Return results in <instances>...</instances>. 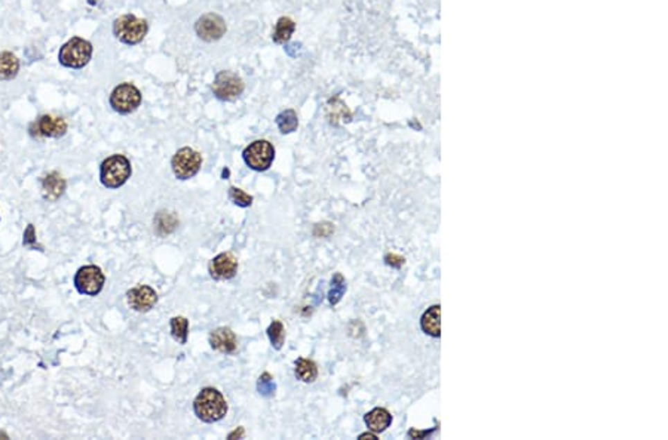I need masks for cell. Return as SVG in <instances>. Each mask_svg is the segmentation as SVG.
Masks as SVG:
<instances>
[{"instance_id":"7402d4cb","label":"cell","mask_w":668,"mask_h":440,"mask_svg":"<svg viewBox=\"0 0 668 440\" xmlns=\"http://www.w3.org/2000/svg\"><path fill=\"white\" fill-rule=\"evenodd\" d=\"M276 125H278L279 131L283 134L295 132L299 127L297 113L295 110H285L283 113H279L278 118H276Z\"/></svg>"},{"instance_id":"83f0119b","label":"cell","mask_w":668,"mask_h":440,"mask_svg":"<svg viewBox=\"0 0 668 440\" xmlns=\"http://www.w3.org/2000/svg\"><path fill=\"white\" fill-rule=\"evenodd\" d=\"M229 199H231L235 205L241 208H248L253 203V196H249L248 193L241 190V188H236V187L229 188Z\"/></svg>"},{"instance_id":"d4e9b609","label":"cell","mask_w":668,"mask_h":440,"mask_svg":"<svg viewBox=\"0 0 668 440\" xmlns=\"http://www.w3.org/2000/svg\"><path fill=\"white\" fill-rule=\"evenodd\" d=\"M267 337L276 350H281L285 341V328L281 320H274L267 328Z\"/></svg>"},{"instance_id":"1f68e13d","label":"cell","mask_w":668,"mask_h":440,"mask_svg":"<svg viewBox=\"0 0 668 440\" xmlns=\"http://www.w3.org/2000/svg\"><path fill=\"white\" fill-rule=\"evenodd\" d=\"M243 434H244V430H243V428H241V430H239V433H238V430H235L234 433L229 434V439H234L235 436H238V437H239V436H243Z\"/></svg>"},{"instance_id":"4dcf8cb0","label":"cell","mask_w":668,"mask_h":440,"mask_svg":"<svg viewBox=\"0 0 668 440\" xmlns=\"http://www.w3.org/2000/svg\"><path fill=\"white\" fill-rule=\"evenodd\" d=\"M364 439H371V440H376V439H378V437H376V436H374V434H371V433H364V434H361V436H360V440H364Z\"/></svg>"},{"instance_id":"4316f807","label":"cell","mask_w":668,"mask_h":440,"mask_svg":"<svg viewBox=\"0 0 668 440\" xmlns=\"http://www.w3.org/2000/svg\"><path fill=\"white\" fill-rule=\"evenodd\" d=\"M257 390H258L260 394L265 396V397H272L275 394V390H276V385H275L272 375H270L269 372H265V374L260 375V378L257 381Z\"/></svg>"},{"instance_id":"f546056e","label":"cell","mask_w":668,"mask_h":440,"mask_svg":"<svg viewBox=\"0 0 668 440\" xmlns=\"http://www.w3.org/2000/svg\"><path fill=\"white\" fill-rule=\"evenodd\" d=\"M385 261H386V264L388 266H392V267H396V268H400L404 263H405V259L400 255H396V254H389V255H386L385 257Z\"/></svg>"},{"instance_id":"5bb4252c","label":"cell","mask_w":668,"mask_h":440,"mask_svg":"<svg viewBox=\"0 0 668 440\" xmlns=\"http://www.w3.org/2000/svg\"><path fill=\"white\" fill-rule=\"evenodd\" d=\"M210 344H211V347L217 351L225 353V354H232V353H235V350L238 347V340H236V335L234 333V331L231 328L222 327V328H217L211 332Z\"/></svg>"},{"instance_id":"7c38bea8","label":"cell","mask_w":668,"mask_h":440,"mask_svg":"<svg viewBox=\"0 0 668 440\" xmlns=\"http://www.w3.org/2000/svg\"><path fill=\"white\" fill-rule=\"evenodd\" d=\"M128 297V304L130 307L139 313H146L155 307V304L158 302V293L155 292L148 285H140L137 288H132L127 293Z\"/></svg>"},{"instance_id":"277c9868","label":"cell","mask_w":668,"mask_h":440,"mask_svg":"<svg viewBox=\"0 0 668 440\" xmlns=\"http://www.w3.org/2000/svg\"><path fill=\"white\" fill-rule=\"evenodd\" d=\"M148 23L144 19L127 14L114 19L113 33L125 45H137L148 35Z\"/></svg>"},{"instance_id":"30bf717a","label":"cell","mask_w":668,"mask_h":440,"mask_svg":"<svg viewBox=\"0 0 668 440\" xmlns=\"http://www.w3.org/2000/svg\"><path fill=\"white\" fill-rule=\"evenodd\" d=\"M196 35L205 42H214L222 39L226 33V23L225 19L217 14H205L202 15L195 26Z\"/></svg>"},{"instance_id":"5b68a950","label":"cell","mask_w":668,"mask_h":440,"mask_svg":"<svg viewBox=\"0 0 668 440\" xmlns=\"http://www.w3.org/2000/svg\"><path fill=\"white\" fill-rule=\"evenodd\" d=\"M244 162L253 171H267L275 159L274 145L266 140H257L249 144L243 153Z\"/></svg>"},{"instance_id":"8992f818","label":"cell","mask_w":668,"mask_h":440,"mask_svg":"<svg viewBox=\"0 0 668 440\" xmlns=\"http://www.w3.org/2000/svg\"><path fill=\"white\" fill-rule=\"evenodd\" d=\"M173 172L179 180H189L200 172L202 166V157L191 147H183L177 152L171 161Z\"/></svg>"},{"instance_id":"603a6c76","label":"cell","mask_w":668,"mask_h":440,"mask_svg":"<svg viewBox=\"0 0 668 440\" xmlns=\"http://www.w3.org/2000/svg\"><path fill=\"white\" fill-rule=\"evenodd\" d=\"M177 224H179L177 223V218L170 212H159L155 219L156 232H158L159 236H166L173 233Z\"/></svg>"},{"instance_id":"9c48e42d","label":"cell","mask_w":668,"mask_h":440,"mask_svg":"<svg viewBox=\"0 0 668 440\" xmlns=\"http://www.w3.org/2000/svg\"><path fill=\"white\" fill-rule=\"evenodd\" d=\"M104 280H106V277H104L100 267L85 266L78 270L75 276V286L83 295L96 297L101 292Z\"/></svg>"},{"instance_id":"7a4b0ae2","label":"cell","mask_w":668,"mask_h":440,"mask_svg":"<svg viewBox=\"0 0 668 440\" xmlns=\"http://www.w3.org/2000/svg\"><path fill=\"white\" fill-rule=\"evenodd\" d=\"M132 174L131 162L123 154H113L101 163L100 180L107 188H119L130 180Z\"/></svg>"},{"instance_id":"2e32d148","label":"cell","mask_w":668,"mask_h":440,"mask_svg":"<svg viewBox=\"0 0 668 440\" xmlns=\"http://www.w3.org/2000/svg\"><path fill=\"white\" fill-rule=\"evenodd\" d=\"M66 190V181L58 172H51L42 183V193L49 202H55Z\"/></svg>"},{"instance_id":"ffe728a7","label":"cell","mask_w":668,"mask_h":440,"mask_svg":"<svg viewBox=\"0 0 668 440\" xmlns=\"http://www.w3.org/2000/svg\"><path fill=\"white\" fill-rule=\"evenodd\" d=\"M295 28H296V24H295L293 19L288 18V17L279 18L276 26H275L274 36H272L275 44H278V45L287 44V42H288L290 37H291V35L295 33Z\"/></svg>"},{"instance_id":"8fae6325","label":"cell","mask_w":668,"mask_h":440,"mask_svg":"<svg viewBox=\"0 0 668 440\" xmlns=\"http://www.w3.org/2000/svg\"><path fill=\"white\" fill-rule=\"evenodd\" d=\"M30 132L35 137L60 138L67 132V123L61 118L42 116L30 127Z\"/></svg>"},{"instance_id":"484cf974","label":"cell","mask_w":668,"mask_h":440,"mask_svg":"<svg viewBox=\"0 0 668 440\" xmlns=\"http://www.w3.org/2000/svg\"><path fill=\"white\" fill-rule=\"evenodd\" d=\"M344 292H346V282H344L340 273H336L331 280V288L328 291V301L331 306H336L344 295Z\"/></svg>"},{"instance_id":"52a82bcc","label":"cell","mask_w":668,"mask_h":440,"mask_svg":"<svg viewBox=\"0 0 668 440\" xmlns=\"http://www.w3.org/2000/svg\"><path fill=\"white\" fill-rule=\"evenodd\" d=\"M141 104V92L132 83H122L113 89L110 95V106L121 114H130L137 110Z\"/></svg>"},{"instance_id":"6da1fadb","label":"cell","mask_w":668,"mask_h":440,"mask_svg":"<svg viewBox=\"0 0 668 440\" xmlns=\"http://www.w3.org/2000/svg\"><path fill=\"white\" fill-rule=\"evenodd\" d=\"M193 411L204 423H217L227 414V402L214 387L202 389L193 401Z\"/></svg>"},{"instance_id":"4fadbf2b","label":"cell","mask_w":668,"mask_h":440,"mask_svg":"<svg viewBox=\"0 0 668 440\" xmlns=\"http://www.w3.org/2000/svg\"><path fill=\"white\" fill-rule=\"evenodd\" d=\"M210 275L216 280L234 279L238 273V259L231 253L217 255L210 263Z\"/></svg>"},{"instance_id":"ac0fdd59","label":"cell","mask_w":668,"mask_h":440,"mask_svg":"<svg viewBox=\"0 0 668 440\" xmlns=\"http://www.w3.org/2000/svg\"><path fill=\"white\" fill-rule=\"evenodd\" d=\"M19 70V61L12 52L0 54V80H12Z\"/></svg>"},{"instance_id":"cb8c5ba5","label":"cell","mask_w":668,"mask_h":440,"mask_svg":"<svg viewBox=\"0 0 668 440\" xmlns=\"http://www.w3.org/2000/svg\"><path fill=\"white\" fill-rule=\"evenodd\" d=\"M171 335L173 338L179 344L187 342V335H189V320L182 316H177L171 319Z\"/></svg>"},{"instance_id":"f1b7e54d","label":"cell","mask_w":668,"mask_h":440,"mask_svg":"<svg viewBox=\"0 0 668 440\" xmlns=\"http://www.w3.org/2000/svg\"><path fill=\"white\" fill-rule=\"evenodd\" d=\"M23 244H24V246L31 248V249H36V248H37V249H42V248L37 245V242H36V232H35V227L31 226V224H28L27 230L24 232Z\"/></svg>"},{"instance_id":"9a60e30c","label":"cell","mask_w":668,"mask_h":440,"mask_svg":"<svg viewBox=\"0 0 668 440\" xmlns=\"http://www.w3.org/2000/svg\"><path fill=\"white\" fill-rule=\"evenodd\" d=\"M422 331L432 338H438L441 335V307L432 306L428 309L421 319Z\"/></svg>"},{"instance_id":"d6986e66","label":"cell","mask_w":668,"mask_h":440,"mask_svg":"<svg viewBox=\"0 0 668 440\" xmlns=\"http://www.w3.org/2000/svg\"><path fill=\"white\" fill-rule=\"evenodd\" d=\"M296 376L301 383H314L318 376V368L314 360L300 358L296 360Z\"/></svg>"},{"instance_id":"44dd1931","label":"cell","mask_w":668,"mask_h":440,"mask_svg":"<svg viewBox=\"0 0 668 440\" xmlns=\"http://www.w3.org/2000/svg\"><path fill=\"white\" fill-rule=\"evenodd\" d=\"M327 116L333 125H337L339 120H351V111L346 107V104L340 101V98H333L328 101L327 106Z\"/></svg>"},{"instance_id":"3957f363","label":"cell","mask_w":668,"mask_h":440,"mask_svg":"<svg viewBox=\"0 0 668 440\" xmlns=\"http://www.w3.org/2000/svg\"><path fill=\"white\" fill-rule=\"evenodd\" d=\"M92 57V45L82 37H71L61 46L58 61L67 68H83Z\"/></svg>"},{"instance_id":"ba28073f","label":"cell","mask_w":668,"mask_h":440,"mask_svg":"<svg viewBox=\"0 0 668 440\" xmlns=\"http://www.w3.org/2000/svg\"><path fill=\"white\" fill-rule=\"evenodd\" d=\"M244 91V82L232 71H220L214 79L213 92L222 101H234Z\"/></svg>"},{"instance_id":"e0dca14e","label":"cell","mask_w":668,"mask_h":440,"mask_svg":"<svg viewBox=\"0 0 668 440\" xmlns=\"http://www.w3.org/2000/svg\"><path fill=\"white\" fill-rule=\"evenodd\" d=\"M364 421L367 424L369 430L373 433H383L392 423V415L385 407H374L367 415L364 416Z\"/></svg>"}]
</instances>
